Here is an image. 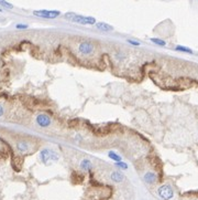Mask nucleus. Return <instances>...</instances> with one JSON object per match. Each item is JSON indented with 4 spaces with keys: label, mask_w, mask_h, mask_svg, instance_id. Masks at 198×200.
<instances>
[{
    "label": "nucleus",
    "mask_w": 198,
    "mask_h": 200,
    "mask_svg": "<svg viewBox=\"0 0 198 200\" xmlns=\"http://www.w3.org/2000/svg\"><path fill=\"white\" fill-rule=\"evenodd\" d=\"M67 20H70L72 22L78 23V24H84V25H89V24H96V19L94 17H86V16H80L76 15L74 12H67L64 16Z\"/></svg>",
    "instance_id": "f257e3e1"
},
{
    "label": "nucleus",
    "mask_w": 198,
    "mask_h": 200,
    "mask_svg": "<svg viewBox=\"0 0 198 200\" xmlns=\"http://www.w3.org/2000/svg\"><path fill=\"white\" fill-rule=\"evenodd\" d=\"M158 195L160 196L161 199L163 200H171L174 197V190L172 189L170 185H163L158 187Z\"/></svg>",
    "instance_id": "f03ea898"
},
{
    "label": "nucleus",
    "mask_w": 198,
    "mask_h": 200,
    "mask_svg": "<svg viewBox=\"0 0 198 200\" xmlns=\"http://www.w3.org/2000/svg\"><path fill=\"white\" fill-rule=\"evenodd\" d=\"M33 15L40 18L45 19H55L58 16H61V11L58 10H35L33 11Z\"/></svg>",
    "instance_id": "7ed1b4c3"
},
{
    "label": "nucleus",
    "mask_w": 198,
    "mask_h": 200,
    "mask_svg": "<svg viewBox=\"0 0 198 200\" xmlns=\"http://www.w3.org/2000/svg\"><path fill=\"white\" fill-rule=\"evenodd\" d=\"M78 50H79L80 53L84 54V56H89V54H91L94 52L95 48H94V46L91 43L87 42V41H84V42H82L79 44Z\"/></svg>",
    "instance_id": "20e7f679"
},
{
    "label": "nucleus",
    "mask_w": 198,
    "mask_h": 200,
    "mask_svg": "<svg viewBox=\"0 0 198 200\" xmlns=\"http://www.w3.org/2000/svg\"><path fill=\"white\" fill-rule=\"evenodd\" d=\"M36 123L41 127H48L51 125V118L46 114H40L36 116Z\"/></svg>",
    "instance_id": "39448f33"
},
{
    "label": "nucleus",
    "mask_w": 198,
    "mask_h": 200,
    "mask_svg": "<svg viewBox=\"0 0 198 200\" xmlns=\"http://www.w3.org/2000/svg\"><path fill=\"white\" fill-rule=\"evenodd\" d=\"M143 180H144V182L148 184V185H154L156 182V180H158V176H156L155 172L146 171L145 174H144V176H143Z\"/></svg>",
    "instance_id": "423d86ee"
},
{
    "label": "nucleus",
    "mask_w": 198,
    "mask_h": 200,
    "mask_svg": "<svg viewBox=\"0 0 198 200\" xmlns=\"http://www.w3.org/2000/svg\"><path fill=\"white\" fill-rule=\"evenodd\" d=\"M51 157H52V150L48 149V148H44L43 150H41L40 153V158L42 160V162L46 164L51 160Z\"/></svg>",
    "instance_id": "0eeeda50"
},
{
    "label": "nucleus",
    "mask_w": 198,
    "mask_h": 200,
    "mask_svg": "<svg viewBox=\"0 0 198 200\" xmlns=\"http://www.w3.org/2000/svg\"><path fill=\"white\" fill-rule=\"evenodd\" d=\"M110 178L113 182L119 184V182H122L123 180H124V175H123L121 171H119V170H115V171L111 172Z\"/></svg>",
    "instance_id": "6e6552de"
},
{
    "label": "nucleus",
    "mask_w": 198,
    "mask_h": 200,
    "mask_svg": "<svg viewBox=\"0 0 198 200\" xmlns=\"http://www.w3.org/2000/svg\"><path fill=\"white\" fill-rule=\"evenodd\" d=\"M96 28H97L98 30H100V31H106V32L113 30L112 25L108 24V23H106V22H97V23H96Z\"/></svg>",
    "instance_id": "1a4fd4ad"
},
{
    "label": "nucleus",
    "mask_w": 198,
    "mask_h": 200,
    "mask_svg": "<svg viewBox=\"0 0 198 200\" xmlns=\"http://www.w3.org/2000/svg\"><path fill=\"white\" fill-rule=\"evenodd\" d=\"M17 149L21 154H24L29 150V144L27 142H18L17 143Z\"/></svg>",
    "instance_id": "9d476101"
},
{
    "label": "nucleus",
    "mask_w": 198,
    "mask_h": 200,
    "mask_svg": "<svg viewBox=\"0 0 198 200\" xmlns=\"http://www.w3.org/2000/svg\"><path fill=\"white\" fill-rule=\"evenodd\" d=\"M80 169L84 171H91V162L89 159H83L80 162Z\"/></svg>",
    "instance_id": "9b49d317"
},
{
    "label": "nucleus",
    "mask_w": 198,
    "mask_h": 200,
    "mask_svg": "<svg viewBox=\"0 0 198 200\" xmlns=\"http://www.w3.org/2000/svg\"><path fill=\"white\" fill-rule=\"evenodd\" d=\"M108 157L110 158V159H112L113 162H120V160H122V158H121V156L119 154H117L116 152H112V150H110V152L108 153Z\"/></svg>",
    "instance_id": "f8f14e48"
},
{
    "label": "nucleus",
    "mask_w": 198,
    "mask_h": 200,
    "mask_svg": "<svg viewBox=\"0 0 198 200\" xmlns=\"http://www.w3.org/2000/svg\"><path fill=\"white\" fill-rule=\"evenodd\" d=\"M115 165H116V167L119 168V169H121V170L128 169V164L124 162H122V160H120V162H116Z\"/></svg>",
    "instance_id": "ddd939ff"
},
{
    "label": "nucleus",
    "mask_w": 198,
    "mask_h": 200,
    "mask_svg": "<svg viewBox=\"0 0 198 200\" xmlns=\"http://www.w3.org/2000/svg\"><path fill=\"white\" fill-rule=\"evenodd\" d=\"M153 43H155L156 46H160V47H165L166 46V42L164 40H161V39H158V38H152L151 39Z\"/></svg>",
    "instance_id": "4468645a"
},
{
    "label": "nucleus",
    "mask_w": 198,
    "mask_h": 200,
    "mask_svg": "<svg viewBox=\"0 0 198 200\" xmlns=\"http://www.w3.org/2000/svg\"><path fill=\"white\" fill-rule=\"evenodd\" d=\"M175 49L177 51H182V52H186V53H193V51H192L191 49L186 48V47H183V46H177Z\"/></svg>",
    "instance_id": "2eb2a0df"
},
{
    "label": "nucleus",
    "mask_w": 198,
    "mask_h": 200,
    "mask_svg": "<svg viewBox=\"0 0 198 200\" xmlns=\"http://www.w3.org/2000/svg\"><path fill=\"white\" fill-rule=\"evenodd\" d=\"M0 6L7 8V9H12L13 8V6L11 5V3L8 2V1H6V0H0Z\"/></svg>",
    "instance_id": "dca6fc26"
},
{
    "label": "nucleus",
    "mask_w": 198,
    "mask_h": 200,
    "mask_svg": "<svg viewBox=\"0 0 198 200\" xmlns=\"http://www.w3.org/2000/svg\"><path fill=\"white\" fill-rule=\"evenodd\" d=\"M128 43H130V44H132V46H136V47H139L141 44L139 41H136V40H131V39H129L128 40Z\"/></svg>",
    "instance_id": "f3484780"
},
{
    "label": "nucleus",
    "mask_w": 198,
    "mask_h": 200,
    "mask_svg": "<svg viewBox=\"0 0 198 200\" xmlns=\"http://www.w3.org/2000/svg\"><path fill=\"white\" fill-rule=\"evenodd\" d=\"M15 28L17 29H20V30H23V29H28L29 25L28 24H21V23H19V24L15 25Z\"/></svg>",
    "instance_id": "a211bd4d"
},
{
    "label": "nucleus",
    "mask_w": 198,
    "mask_h": 200,
    "mask_svg": "<svg viewBox=\"0 0 198 200\" xmlns=\"http://www.w3.org/2000/svg\"><path fill=\"white\" fill-rule=\"evenodd\" d=\"M3 115V107L0 105V116H2Z\"/></svg>",
    "instance_id": "6ab92c4d"
},
{
    "label": "nucleus",
    "mask_w": 198,
    "mask_h": 200,
    "mask_svg": "<svg viewBox=\"0 0 198 200\" xmlns=\"http://www.w3.org/2000/svg\"><path fill=\"white\" fill-rule=\"evenodd\" d=\"M0 12H1V9H0Z\"/></svg>",
    "instance_id": "aec40b11"
}]
</instances>
